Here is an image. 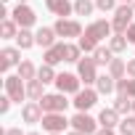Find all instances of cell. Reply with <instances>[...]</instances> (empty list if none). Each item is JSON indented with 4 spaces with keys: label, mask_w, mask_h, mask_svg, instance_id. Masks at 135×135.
<instances>
[{
    "label": "cell",
    "mask_w": 135,
    "mask_h": 135,
    "mask_svg": "<svg viewBox=\"0 0 135 135\" xmlns=\"http://www.w3.org/2000/svg\"><path fill=\"white\" fill-rule=\"evenodd\" d=\"M93 8H95V3H90V0H77L74 3V13L77 16H90Z\"/></svg>",
    "instance_id": "cell-31"
},
{
    "label": "cell",
    "mask_w": 135,
    "mask_h": 135,
    "mask_svg": "<svg viewBox=\"0 0 135 135\" xmlns=\"http://www.w3.org/2000/svg\"><path fill=\"white\" fill-rule=\"evenodd\" d=\"M130 3H132V8H135V0H130Z\"/></svg>",
    "instance_id": "cell-42"
},
{
    "label": "cell",
    "mask_w": 135,
    "mask_h": 135,
    "mask_svg": "<svg viewBox=\"0 0 135 135\" xmlns=\"http://www.w3.org/2000/svg\"><path fill=\"white\" fill-rule=\"evenodd\" d=\"M45 64H50V66H56V64H61L64 61V42H56V45H50V48H45Z\"/></svg>",
    "instance_id": "cell-17"
},
{
    "label": "cell",
    "mask_w": 135,
    "mask_h": 135,
    "mask_svg": "<svg viewBox=\"0 0 135 135\" xmlns=\"http://www.w3.org/2000/svg\"><path fill=\"white\" fill-rule=\"evenodd\" d=\"M132 101H135V98H130V95H124V93H117L114 109H117L122 117H127V114H132Z\"/></svg>",
    "instance_id": "cell-19"
},
{
    "label": "cell",
    "mask_w": 135,
    "mask_h": 135,
    "mask_svg": "<svg viewBox=\"0 0 135 135\" xmlns=\"http://www.w3.org/2000/svg\"><path fill=\"white\" fill-rule=\"evenodd\" d=\"M45 8H48L50 13H56L58 19H66V16L74 11V6L69 3V0H45Z\"/></svg>",
    "instance_id": "cell-14"
},
{
    "label": "cell",
    "mask_w": 135,
    "mask_h": 135,
    "mask_svg": "<svg viewBox=\"0 0 135 135\" xmlns=\"http://www.w3.org/2000/svg\"><path fill=\"white\" fill-rule=\"evenodd\" d=\"M95 58H80L77 61V74H80V80L85 82V85H93L95 80H98V72H95Z\"/></svg>",
    "instance_id": "cell-10"
},
{
    "label": "cell",
    "mask_w": 135,
    "mask_h": 135,
    "mask_svg": "<svg viewBox=\"0 0 135 135\" xmlns=\"http://www.w3.org/2000/svg\"><path fill=\"white\" fill-rule=\"evenodd\" d=\"M72 101H66V93H48V95H42L40 98V106H42V111L48 114V111H66V106H69Z\"/></svg>",
    "instance_id": "cell-5"
},
{
    "label": "cell",
    "mask_w": 135,
    "mask_h": 135,
    "mask_svg": "<svg viewBox=\"0 0 135 135\" xmlns=\"http://www.w3.org/2000/svg\"><path fill=\"white\" fill-rule=\"evenodd\" d=\"M53 29H56L58 37H82V27L74 19H58Z\"/></svg>",
    "instance_id": "cell-11"
},
{
    "label": "cell",
    "mask_w": 135,
    "mask_h": 135,
    "mask_svg": "<svg viewBox=\"0 0 135 135\" xmlns=\"http://www.w3.org/2000/svg\"><path fill=\"white\" fill-rule=\"evenodd\" d=\"M56 29L53 27H40L37 32H35V42L37 45H42V48H50V45H56Z\"/></svg>",
    "instance_id": "cell-15"
},
{
    "label": "cell",
    "mask_w": 135,
    "mask_h": 135,
    "mask_svg": "<svg viewBox=\"0 0 135 135\" xmlns=\"http://www.w3.org/2000/svg\"><path fill=\"white\" fill-rule=\"evenodd\" d=\"M95 135H114V127H101L95 130Z\"/></svg>",
    "instance_id": "cell-36"
},
{
    "label": "cell",
    "mask_w": 135,
    "mask_h": 135,
    "mask_svg": "<svg viewBox=\"0 0 135 135\" xmlns=\"http://www.w3.org/2000/svg\"><path fill=\"white\" fill-rule=\"evenodd\" d=\"M48 135H64V132H48Z\"/></svg>",
    "instance_id": "cell-39"
},
{
    "label": "cell",
    "mask_w": 135,
    "mask_h": 135,
    "mask_svg": "<svg viewBox=\"0 0 135 135\" xmlns=\"http://www.w3.org/2000/svg\"><path fill=\"white\" fill-rule=\"evenodd\" d=\"M127 42H130V40H127L124 32H114L111 40H109V48H111L114 53H124V50H127Z\"/></svg>",
    "instance_id": "cell-20"
},
{
    "label": "cell",
    "mask_w": 135,
    "mask_h": 135,
    "mask_svg": "<svg viewBox=\"0 0 135 135\" xmlns=\"http://www.w3.org/2000/svg\"><path fill=\"white\" fill-rule=\"evenodd\" d=\"M127 77H135V58L127 61Z\"/></svg>",
    "instance_id": "cell-35"
},
{
    "label": "cell",
    "mask_w": 135,
    "mask_h": 135,
    "mask_svg": "<svg viewBox=\"0 0 135 135\" xmlns=\"http://www.w3.org/2000/svg\"><path fill=\"white\" fill-rule=\"evenodd\" d=\"M95 90H98L101 95H109V93L117 90V80H114L111 74H98V80H95Z\"/></svg>",
    "instance_id": "cell-18"
},
{
    "label": "cell",
    "mask_w": 135,
    "mask_h": 135,
    "mask_svg": "<svg viewBox=\"0 0 135 135\" xmlns=\"http://www.w3.org/2000/svg\"><path fill=\"white\" fill-rule=\"evenodd\" d=\"M11 16H13V21L21 27V29H29L35 21H37V16H35V11L27 6V3H19L13 11H11Z\"/></svg>",
    "instance_id": "cell-8"
},
{
    "label": "cell",
    "mask_w": 135,
    "mask_h": 135,
    "mask_svg": "<svg viewBox=\"0 0 135 135\" xmlns=\"http://www.w3.org/2000/svg\"><path fill=\"white\" fill-rule=\"evenodd\" d=\"M111 32H114L111 21H106V19H98V21H93V24L85 29V35L80 37V42H77V45L82 48V53H93L103 37H111Z\"/></svg>",
    "instance_id": "cell-1"
},
{
    "label": "cell",
    "mask_w": 135,
    "mask_h": 135,
    "mask_svg": "<svg viewBox=\"0 0 135 135\" xmlns=\"http://www.w3.org/2000/svg\"><path fill=\"white\" fill-rule=\"evenodd\" d=\"M42 85H45V82H40L37 77L29 80V82H27V98H29V101H40V98L45 95V93H42Z\"/></svg>",
    "instance_id": "cell-23"
},
{
    "label": "cell",
    "mask_w": 135,
    "mask_h": 135,
    "mask_svg": "<svg viewBox=\"0 0 135 135\" xmlns=\"http://www.w3.org/2000/svg\"><path fill=\"white\" fill-rule=\"evenodd\" d=\"M80 85H82V80H80V74H69V72H64V74H58L56 77V88L61 90V93H66V95H74V93H80Z\"/></svg>",
    "instance_id": "cell-9"
},
{
    "label": "cell",
    "mask_w": 135,
    "mask_h": 135,
    "mask_svg": "<svg viewBox=\"0 0 135 135\" xmlns=\"http://www.w3.org/2000/svg\"><path fill=\"white\" fill-rule=\"evenodd\" d=\"M11 103H13V98L6 93L3 98H0V114H8V109H11Z\"/></svg>",
    "instance_id": "cell-33"
},
{
    "label": "cell",
    "mask_w": 135,
    "mask_h": 135,
    "mask_svg": "<svg viewBox=\"0 0 135 135\" xmlns=\"http://www.w3.org/2000/svg\"><path fill=\"white\" fill-rule=\"evenodd\" d=\"M124 35H127V40H130V42H135V21L127 27V32H124Z\"/></svg>",
    "instance_id": "cell-34"
},
{
    "label": "cell",
    "mask_w": 135,
    "mask_h": 135,
    "mask_svg": "<svg viewBox=\"0 0 135 135\" xmlns=\"http://www.w3.org/2000/svg\"><path fill=\"white\" fill-rule=\"evenodd\" d=\"M66 135H85V132H80V130H74V127H72V132H66Z\"/></svg>",
    "instance_id": "cell-38"
},
{
    "label": "cell",
    "mask_w": 135,
    "mask_h": 135,
    "mask_svg": "<svg viewBox=\"0 0 135 135\" xmlns=\"http://www.w3.org/2000/svg\"><path fill=\"white\" fill-rule=\"evenodd\" d=\"M132 114H135V101H132Z\"/></svg>",
    "instance_id": "cell-40"
},
{
    "label": "cell",
    "mask_w": 135,
    "mask_h": 135,
    "mask_svg": "<svg viewBox=\"0 0 135 135\" xmlns=\"http://www.w3.org/2000/svg\"><path fill=\"white\" fill-rule=\"evenodd\" d=\"M42 106H40V101H29V103H24V109H21V119L27 122V124H37L40 119H42Z\"/></svg>",
    "instance_id": "cell-13"
},
{
    "label": "cell",
    "mask_w": 135,
    "mask_h": 135,
    "mask_svg": "<svg viewBox=\"0 0 135 135\" xmlns=\"http://www.w3.org/2000/svg\"><path fill=\"white\" fill-rule=\"evenodd\" d=\"M98 90H93V88H85V90H80V93H74V109L77 111H90L95 103H98Z\"/></svg>",
    "instance_id": "cell-6"
},
{
    "label": "cell",
    "mask_w": 135,
    "mask_h": 135,
    "mask_svg": "<svg viewBox=\"0 0 135 135\" xmlns=\"http://www.w3.org/2000/svg\"><path fill=\"white\" fill-rule=\"evenodd\" d=\"M40 124H42V130H48V132H64L66 127L72 124V119H66L64 111H48V114H42Z\"/></svg>",
    "instance_id": "cell-2"
},
{
    "label": "cell",
    "mask_w": 135,
    "mask_h": 135,
    "mask_svg": "<svg viewBox=\"0 0 135 135\" xmlns=\"http://www.w3.org/2000/svg\"><path fill=\"white\" fill-rule=\"evenodd\" d=\"M132 13H135L132 3H122V6H117V11H114V19H111V27H114V32H127V27L132 24Z\"/></svg>",
    "instance_id": "cell-3"
},
{
    "label": "cell",
    "mask_w": 135,
    "mask_h": 135,
    "mask_svg": "<svg viewBox=\"0 0 135 135\" xmlns=\"http://www.w3.org/2000/svg\"><path fill=\"white\" fill-rule=\"evenodd\" d=\"M82 56V48L74 45V42H64V61H69V64H77Z\"/></svg>",
    "instance_id": "cell-24"
},
{
    "label": "cell",
    "mask_w": 135,
    "mask_h": 135,
    "mask_svg": "<svg viewBox=\"0 0 135 135\" xmlns=\"http://www.w3.org/2000/svg\"><path fill=\"white\" fill-rule=\"evenodd\" d=\"M109 74H111L114 80L127 77V64H124L122 58H111V64H109Z\"/></svg>",
    "instance_id": "cell-25"
},
{
    "label": "cell",
    "mask_w": 135,
    "mask_h": 135,
    "mask_svg": "<svg viewBox=\"0 0 135 135\" xmlns=\"http://www.w3.org/2000/svg\"><path fill=\"white\" fill-rule=\"evenodd\" d=\"M19 77H21L24 82L35 80V77H37V66H35L32 61H21V64H19Z\"/></svg>",
    "instance_id": "cell-27"
},
{
    "label": "cell",
    "mask_w": 135,
    "mask_h": 135,
    "mask_svg": "<svg viewBox=\"0 0 135 135\" xmlns=\"http://www.w3.org/2000/svg\"><path fill=\"white\" fill-rule=\"evenodd\" d=\"M3 135H24V132H21V127H11V130H6Z\"/></svg>",
    "instance_id": "cell-37"
},
{
    "label": "cell",
    "mask_w": 135,
    "mask_h": 135,
    "mask_svg": "<svg viewBox=\"0 0 135 135\" xmlns=\"http://www.w3.org/2000/svg\"><path fill=\"white\" fill-rule=\"evenodd\" d=\"M93 58H95V64H98V66H109V64H111V58H114V50H111V48L98 45V48L93 50Z\"/></svg>",
    "instance_id": "cell-21"
},
{
    "label": "cell",
    "mask_w": 135,
    "mask_h": 135,
    "mask_svg": "<svg viewBox=\"0 0 135 135\" xmlns=\"http://www.w3.org/2000/svg\"><path fill=\"white\" fill-rule=\"evenodd\" d=\"M117 93H124V95L135 98V77H122V80H117Z\"/></svg>",
    "instance_id": "cell-26"
},
{
    "label": "cell",
    "mask_w": 135,
    "mask_h": 135,
    "mask_svg": "<svg viewBox=\"0 0 135 135\" xmlns=\"http://www.w3.org/2000/svg\"><path fill=\"white\" fill-rule=\"evenodd\" d=\"M16 42H19V48H21V50H27V48L37 45V42H35V35H32L29 29H19V35H16Z\"/></svg>",
    "instance_id": "cell-29"
},
{
    "label": "cell",
    "mask_w": 135,
    "mask_h": 135,
    "mask_svg": "<svg viewBox=\"0 0 135 135\" xmlns=\"http://www.w3.org/2000/svg\"><path fill=\"white\" fill-rule=\"evenodd\" d=\"M19 3H27V0H19Z\"/></svg>",
    "instance_id": "cell-43"
},
{
    "label": "cell",
    "mask_w": 135,
    "mask_h": 135,
    "mask_svg": "<svg viewBox=\"0 0 135 135\" xmlns=\"http://www.w3.org/2000/svg\"><path fill=\"white\" fill-rule=\"evenodd\" d=\"M56 77H58V74L53 72V66H50V64H42L40 69H37V80H40V82H45V85L56 82Z\"/></svg>",
    "instance_id": "cell-28"
},
{
    "label": "cell",
    "mask_w": 135,
    "mask_h": 135,
    "mask_svg": "<svg viewBox=\"0 0 135 135\" xmlns=\"http://www.w3.org/2000/svg\"><path fill=\"white\" fill-rule=\"evenodd\" d=\"M21 64V50L19 48H3L0 50V69L8 72L11 66H19Z\"/></svg>",
    "instance_id": "cell-12"
},
{
    "label": "cell",
    "mask_w": 135,
    "mask_h": 135,
    "mask_svg": "<svg viewBox=\"0 0 135 135\" xmlns=\"http://www.w3.org/2000/svg\"><path fill=\"white\" fill-rule=\"evenodd\" d=\"M122 3H130V0H122Z\"/></svg>",
    "instance_id": "cell-44"
},
{
    "label": "cell",
    "mask_w": 135,
    "mask_h": 135,
    "mask_svg": "<svg viewBox=\"0 0 135 135\" xmlns=\"http://www.w3.org/2000/svg\"><path fill=\"white\" fill-rule=\"evenodd\" d=\"M19 24L13 21V19H3V21H0V35H3V40H11V37H16L19 35Z\"/></svg>",
    "instance_id": "cell-22"
},
{
    "label": "cell",
    "mask_w": 135,
    "mask_h": 135,
    "mask_svg": "<svg viewBox=\"0 0 135 135\" xmlns=\"http://www.w3.org/2000/svg\"><path fill=\"white\" fill-rule=\"evenodd\" d=\"M3 85H6V93L13 98V103H21V101L27 98V82H24L19 74H8V77L3 80Z\"/></svg>",
    "instance_id": "cell-4"
},
{
    "label": "cell",
    "mask_w": 135,
    "mask_h": 135,
    "mask_svg": "<svg viewBox=\"0 0 135 135\" xmlns=\"http://www.w3.org/2000/svg\"><path fill=\"white\" fill-rule=\"evenodd\" d=\"M119 132H122V135H135V114L122 117V122H119Z\"/></svg>",
    "instance_id": "cell-30"
},
{
    "label": "cell",
    "mask_w": 135,
    "mask_h": 135,
    "mask_svg": "<svg viewBox=\"0 0 135 135\" xmlns=\"http://www.w3.org/2000/svg\"><path fill=\"white\" fill-rule=\"evenodd\" d=\"M119 117H122V114H119L114 106H111V109H101V114H98V124H101V127H119V122H122Z\"/></svg>",
    "instance_id": "cell-16"
},
{
    "label": "cell",
    "mask_w": 135,
    "mask_h": 135,
    "mask_svg": "<svg viewBox=\"0 0 135 135\" xmlns=\"http://www.w3.org/2000/svg\"><path fill=\"white\" fill-rule=\"evenodd\" d=\"M72 127L80 130V132H85V135H95V130H98V119H93L88 111H77V114L72 117Z\"/></svg>",
    "instance_id": "cell-7"
},
{
    "label": "cell",
    "mask_w": 135,
    "mask_h": 135,
    "mask_svg": "<svg viewBox=\"0 0 135 135\" xmlns=\"http://www.w3.org/2000/svg\"><path fill=\"white\" fill-rule=\"evenodd\" d=\"M98 11H117V0H95Z\"/></svg>",
    "instance_id": "cell-32"
},
{
    "label": "cell",
    "mask_w": 135,
    "mask_h": 135,
    "mask_svg": "<svg viewBox=\"0 0 135 135\" xmlns=\"http://www.w3.org/2000/svg\"><path fill=\"white\" fill-rule=\"evenodd\" d=\"M27 135H40V132H27Z\"/></svg>",
    "instance_id": "cell-41"
}]
</instances>
